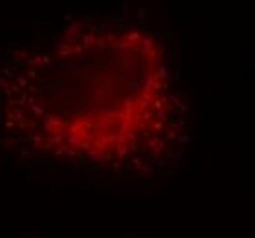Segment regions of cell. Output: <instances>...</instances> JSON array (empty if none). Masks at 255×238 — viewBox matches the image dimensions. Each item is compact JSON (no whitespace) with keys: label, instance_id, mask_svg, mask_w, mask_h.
<instances>
[{"label":"cell","instance_id":"obj_1","mask_svg":"<svg viewBox=\"0 0 255 238\" xmlns=\"http://www.w3.org/2000/svg\"><path fill=\"white\" fill-rule=\"evenodd\" d=\"M4 143L68 168L152 174L191 141V112L147 28L70 20L0 66Z\"/></svg>","mask_w":255,"mask_h":238}]
</instances>
